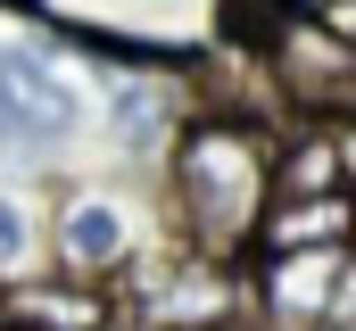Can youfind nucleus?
I'll return each mask as SVG.
<instances>
[{
  "label": "nucleus",
  "instance_id": "obj_4",
  "mask_svg": "<svg viewBox=\"0 0 356 331\" xmlns=\"http://www.w3.org/2000/svg\"><path fill=\"white\" fill-rule=\"evenodd\" d=\"M266 50H273V67H282V83H290L298 99H323V91L356 83V42H340V33H315L307 17H290Z\"/></svg>",
  "mask_w": 356,
  "mask_h": 331
},
{
  "label": "nucleus",
  "instance_id": "obj_10",
  "mask_svg": "<svg viewBox=\"0 0 356 331\" xmlns=\"http://www.w3.org/2000/svg\"><path fill=\"white\" fill-rule=\"evenodd\" d=\"M17 248H25V216L0 199V265H17Z\"/></svg>",
  "mask_w": 356,
  "mask_h": 331
},
{
  "label": "nucleus",
  "instance_id": "obj_13",
  "mask_svg": "<svg viewBox=\"0 0 356 331\" xmlns=\"http://www.w3.org/2000/svg\"><path fill=\"white\" fill-rule=\"evenodd\" d=\"M332 331H356V315H332Z\"/></svg>",
  "mask_w": 356,
  "mask_h": 331
},
{
  "label": "nucleus",
  "instance_id": "obj_8",
  "mask_svg": "<svg viewBox=\"0 0 356 331\" xmlns=\"http://www.w3.org/2000/svg\"><path fill=\"white\" fill-rule=\"evenodd\" d=\"M108 307L75 298V290H42V298H17V331H99Z\"/></svg>",
  "mask_w": 356,
  "mask_h": 331
},
{
  "label": "nucleus",
  "instance_id": "obj_11",
  "mask_svg": "<svg viewBox=\"0 0 356 331\" xmlns=\"http://www.w3.org/2000/svg\"><path fill=\"white\" fill-rule=\"evenodd\" d=\"M332 315H356V273H340V298H332Z\"/></svg>",
  "mask_w": 356,
  "mask_h": 331
},
{
  "label": "nucleus",
  "instance_id": "obj_5",
  "mask_svg": "<svg viewBox=\"0 0 356 331\" xmlns=\"http://www.w3.org/2000/svg\"><path fill=\"white\" fill-rule=\"evenodd\" d=\"M257 241L266 248H340V241H356V199L348 191H298L257 224Z\"/></svg>",
  "mask_w": 356,
  "mask_h": 331
},
{
  "label": "nucleus",
  "instance_id": "obj_1",
  "mask_svg": "<svg viewBox=\"0 0 356 331\" xmlns=\"http://www.w3.org/2000/svg\"><path fill=\"white\" fill-rule=\"evenodd\" d=\"M273 174H282V158L266 150L257 124H241V116L191 124L182 133V158H175V199H182L191 241L207 248V257H232V248L266 224V199L282 191Z\"/></svg>",
  "mask_w": 356,
  "mask_h": 331
},
{
  "label": "nucleus",
  "instance_id": "obj_9",
  "mask_svg": "<svg viewBox=\"0 0 356 331\" xmlns=\"http://www.w3.org/2000/svg\"><path fill=\"white\" fill-rule=\"evenodd\" d=\"M273 182H282V199H298V191H340V182H348V158H340V141H298Z\"/></svg>",
  "mask_w": 356,
  "mask_h": 331
},
{
  "label": "nucleus",
  "instance_id": "obj_3",
  "mask_svg": "<svg viewBox=\"0 0 356 331\" xmlns=\"http://www.w3.org/2000/svg\"><path fill=\"white\" fill-rule=\"evenodd\" d=\"M340 298V248H266V307L273 323H315Z\"/></svg>",
  "mask_w": 356,
  "mask_h": 331
},
{
  "label": "nucleus",
  "instance_id": "obj_12",
  "mask_svg": "<svg viewBox=\"0 0 356 331\" xmlns=\"http://www.w3.org/2000/svg\"><path fill=\"white\" fill-rule=\"evenodd\" d=\"M340 158H348V182H356V124H348V141H340Z\"/></svg>",
  "mask_w": 356,
  "mask_h": 331
},
{
  "label": "nucleus",
  "instance_id": "obj_14",
  "mask_svg": "<svg viewBox=\"0 0 356 331\" xmlns=\"http://www.w3.org/2000/svg\"><path fill=\"white\" fill-rule=\"evenodd\" d=\"M290 8H332V0H290Z\"/></svg>",
  "mask_w": 356,
  "mask_h": 331
},
{
  "label": "nucleus",
  "instance_id": "obj_7",
  "mask_svg": "<svg viewBox=\"0 0 356 331\" xmlns=\"http://www.w3.org/2000/svg\"><path fill=\"white\" fill-rule=\"evenodd\" d=\"M58 248H67L75 273H108V265L124 257V224H116V207H75L67 232H58Z\"/></svg>",
  "mask_w": 356,
  "mask_h": 331
},
{
  "label": "nucleus",
  "instance_id": "obj_6",
  "mask_svg": "<svg viewBox=\"0 0 356 331\" xmlns=\"http://www.w3.org/2000/svg\"><path fill=\"white\" fill-rule=\"evenodd\" d=\"M149 315L175 323V331H216L232 315V282L216 273V257H199V265H182V273H166L149 290Z\"/></svg>",
  "mask_w": 356,
  "mask_h": 331
},
{
  "label": "nucleus",
  "instance_id": "obj_2",
  "mask_svg": "<svg viewBox=\"0 0 356 331\" xmlns=\"http://www.w3.org/2000/svg\"><path fill=\"white\" fill-rule=\"evenodd\" d=\"M67 124H75L67 83L33 50H8L0 58V150H50V141H67Z\"/></svg>",
  "mask_w": 356,
  "mask_h": 331
}]
</instances>
